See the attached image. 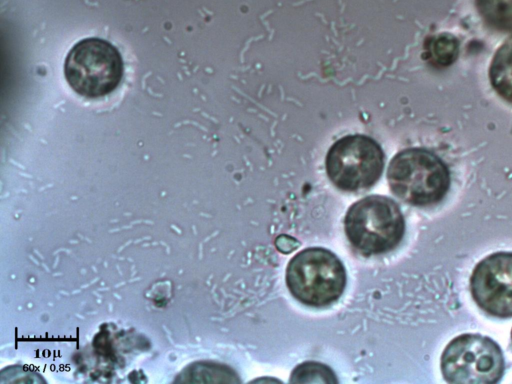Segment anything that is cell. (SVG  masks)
<instances>
[{
	"label": "cell",
	"mask_w": 512,
	"mask_h": 384,
	"mask_svg": "<svg viewBox=\"0 0 512 384\" xmlns=\"http://www.w3.org/2000/svg\"><path fill=\"white\" fill-rule=\"evenodd\" d=\"M390 190L402 201L418 207L439 203L450 187V172L435 153L421 147L398 152L387 169Z\"/></svg>",
	"instance_id": "1"
},
{
	"label": "cell",
	"mask_w": 512,
	"mask_h": 384,
	"mask_svg": "<svg viewBox=\"0 0 512 384\" xmlns=\"http://www.w3.org/2000/svg\"><path fill=\"white\" fill-rule=\"evenodd\" d=\"M350 244L366 256L395 249L405 233V220L399 205L383 195H369L353 203L344 218Z\"/></svg>",
	"instance_id": "2"
},
{
	"label": "cell",
	"mask_w": 512,
	"mask_h": 384,
	"mask_svg": "<svg viewBox=\"0 0 512 384\" xmlns=\"http://www.w3.org/2000/svg\"><path fill=\"white\" fill-rule=\"evenodd\" d=\"M286 285L300 303L321 308L336 302L347 283L341 260L330 250L309 247L294 255L286 268Z\"/></svg>",
	"instance_id": "3"
},
{
	"label": "cell",
	"mask_w": 512,
	"mask_h": 384,
	"mask_svg": "<svg viewBox=\"0 0 512 384\" xmlns=\"http://www.w3.org/2000/svg\"><path fill=\"white\" fill-rule=\"evenodd\" d=\"M123 73V60L118 49L109 41L96 37L78 41L64 62V75L69 86L86 98H99L113 92Z\"/></svg>",
	"instance_id": "4"
},
{
	"label": "cell",
	"mask_w": 512,
	"mask_h": 384,
	"mask_svg": "<svg viewBox=\"0 0 512 384\" xmlns=\"http://www.w3.org/2000/svg\"><path fill=\"white\" fill-rule=\"evenodd\" d=\"M384 152L372 137L349 134L335 141L325 158L329 180L345 192H360L372 187L381 177Z\"/></svg>",
	"instance_id": "5"
},
{
	"label": "cell",
	"mask_w": 512,
	"mask_h": 384,
	"mask_svg": "<svg viewBox=\"0 0 512 384\" xmlns=\"http://www.w3.org/2000/svg\"><path fill=\"white\" fill-rule=\"evenodd\" d=\"M504 367L501 348L480 334L455 337L441 356L443 377L452 384H493L501 379Z\"/></svg>",
	"instance_id": "6"
},
{
	"label": "cell",
	"mask_w": 512,
	"mask_h": 384,
	"mask_svg": "<svg viewBox=\"0 0 512 384\" xmlns=\"http://www.w3.org/2000/svg\"><path fill=\"white\" fill-rule=\"evenodd\" d=\"M476 304L494 317L512 316V252H496L482 259L470 278Z\"/></svg>",
	"instance_id": "7"
},
{
	"label": "cell",
	"mask_w": 512,
	"mask_h": 384,
	"mask_svg": "<svg viewBox=\"0 0 512 384\" xmlns=\"http://www.w3.org/2000/svg\"><path fill=\"white\" fill-rule=\"evenodd\" d=\"M488 74L494 91L512 104V37L502 43L495 52Z\"/></svg>",
	"instance_id": "8"
},
{
	"label": "cell",
	"mask_w": 512,
	"mask_h": 384,
	"mask_svg": "<svg viewBox=\"0 0 512 384\" xmlns=\"http://www.w3.org/2000/svg\"><path fill=\"white\" fill-rule=\"evenodd\" d=\"M484 22L501 32H512V0H475Z\"/></svg>",
	"instance_id": "9"
},
{
	"label": "cell",
	"mask_w": 512,
	"mask_h": 384,
	"mask_svg": "<svg viewBox=\"0 0 512 384\" xmlns=\"http://www.w3.org/2000/svg\"><path fill=\"white\" fill-rule=\"evenodd\" d=\"M427 52L431 62L438 67L453 64L459 54V41L451 33L434 35L427 43Z\"/></svg>",
	"instance_id": "10"
},
{
	"label": "cell",
	"mask_w": 512,
	"mask_h": 384,
	"mask_svg": "<svg viewBox=\"0 0 512 384\" xmlns=\"http://www.w3.org/2000/svg\"><path fill=\"white\" fill-rule=\"evenodd\" d=\"M290 383H338L330 367L319 362L307 361L296 366L289 379Z\"/></svg>",
	"instance_id": "11"
},
{
	"label": "cell",
	"mask_w": 512,
	"mask_h": 384,
	"mask_svg": "<svg viewBox=\"0 0 512 384\" xmlns=\"http://www.w3.org/2000/svg\"><path fill=\"white\" fill-rule=\"evenodd\" d=\"M275 245L280 252L290 253L299 246V242L291 236L280 235L277 237Z\"/></svg>",
	"instance_id": "12"
},
{
	"label": "cell",
	"mask_w": 512,
	"mask_h": 384,
	"mask_svg": "<svg viewBox=\"0 0 512 384\" xmlns=\"http://www.w3.org/2000/svg\"><path fill=\"white\" fill-rule=\"evenodd\" d=\"M511 338H512V331H511Z\"/></svg>",
	"instance_id": "13"
}]
</instances>
